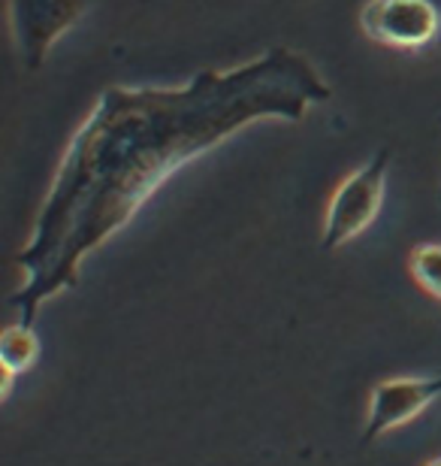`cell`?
<instances>
[{
  "label": "cell",
  "mask_w": 441,
  "mask_h": 466,
  "mask_svg": "<svg viewBox=\"0 0 441 466\" xmlns=\"http://www.w3.org/2000/svg\"><path fill=\"white\" fill-rule=\"evenodd\" d=\"M88 13V0H6V18L22 70H40L55 43Z\"/></svg>",
  "instance_id": "3"
},
{
  "label": "cell",
  "mask_w": 441,
  "mask_h": 466,
  "mask_svg": "<svg viewBox=\"0 0 441 466\" xmlns=\"http://www.w3.org/2000/svg\"><path fill=\"white\" fill-rule=\"evenodd\" d=\"M360 27L387 49H426L441 34V0H366Z\"/></svg>",
  "instance_id": "4"
},
{
  "label": "cell",
  "mask_w": 441,
  "mask_h": 466,
  "mask_svg": "<svg viewBox=\"0 0 441 466\" xmlns=\"http://www.w3.org/2000/svg\"><path fill=\"white\" fill-rule=\"evenodd\" d=\"M393 161V148H378L363 167H356L342 179L339 188L333 191L330 207L324 216L321 246L326 251H336L348 246L351 239L369 230L384 207V188H387V173Z\"/></svg>",
  "instance_id": "2"
},
{
  "label": "cell",
  "mask_w": 441,
  "mask_h": 466,
  "mask_svg": "<svg viewBox=\"0 0 441 466\" xmlns=\"http://www.w3.org/2000/svg\"><path fill=\"white\" fill-rule=\"evenodd\" d=\"M438 397L441 376H399L378 381L369 394V415H366L363 442H375L378 436L415 421Z\"/></svg>",
  "instance_id": "5"
},
{
  "label": "cell",
  "mask_w": 441,
  "mask_h": 466,
  "mask_svg": "<svg viewBox=\"0 0 441 466\" xmlns=\"http://www.w3.org/2000/svg\"><path fill=\"white\" fill-rule=\"evenodd\" d=\"M411 276L429 297L441 303V242H424L411 251Z\"/></svg>",
  "instance_id": "7"
},
{
  "label": "cell",
  "mask_w": 441,
  "mask_h": 466,
  "mask_svg": "<svg viewBox=\"0 0 441 466\" xmlns=\"http://www.w3.org/2000/svg\"><path fill=\"white\" fill-rule=\"evenodd\" d=\"M330 97L321 70L287 46L227 70H200L175 88L109 86L73 134L18 255L27 273L13 297L22 321L34 328L40 303L76 285L82 260L185 164L260 121L296 125Z\"/></svg>",
  "instance_id": "1"
},
{
  "label": "cell",
  "mask_w": 441,
  "mask_h": 466,
  "mask_svg": "<svg viewBox=\"0 0 441 466\" xmlns=\"http://www.w3.org/2000/svg\"><path fill=\"white\" fill-rule=\"evenodd\" d=\"M40 358V339L31 324L18 321L9 324L4 330V339H0V370H4V397H9V388H13L15 376L27 372Z\"/></svg>",
  "instance_id": "6"
},
{
  "label": "cell",
  "mask_w": 441,
  "mask_h": 466,
  "mask_svg": "<svg viewBox=\"0 0 441 466\" xmlns=\"http://www.w3.org/2000/svg\"><path fill=\"white\" fill-rule=\"evenodd\" d=\"M424 466H441V458H433V461H426Z\"/></svg>",
  "instance_id": "8"
}]
</instances>
